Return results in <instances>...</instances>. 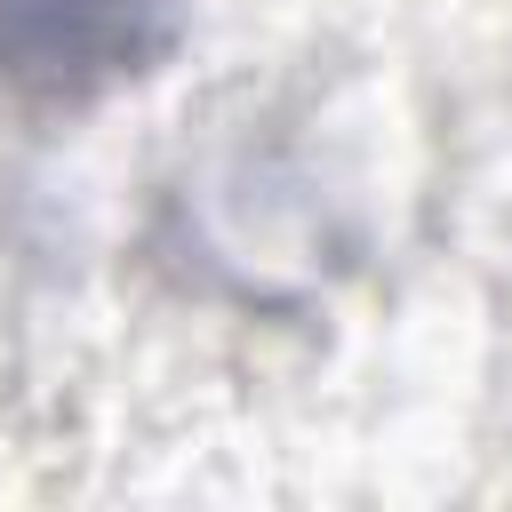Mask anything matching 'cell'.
<instances>
[{
    "instance_id": "1",
    "label": "cell",
    "mask_w": 512,
    "mask_h": 512,
    "mask_svg": "<svg viewBox=\"0 0 512 512\" xmlns=\"http://www.w3.org/2000/svg\"><path fill=\"white\" fill-rule=\"evenodd\" d=\"M160 0H0V64L48 88L112 80L152 48Z\"/></svg>"
}]
</instances>
